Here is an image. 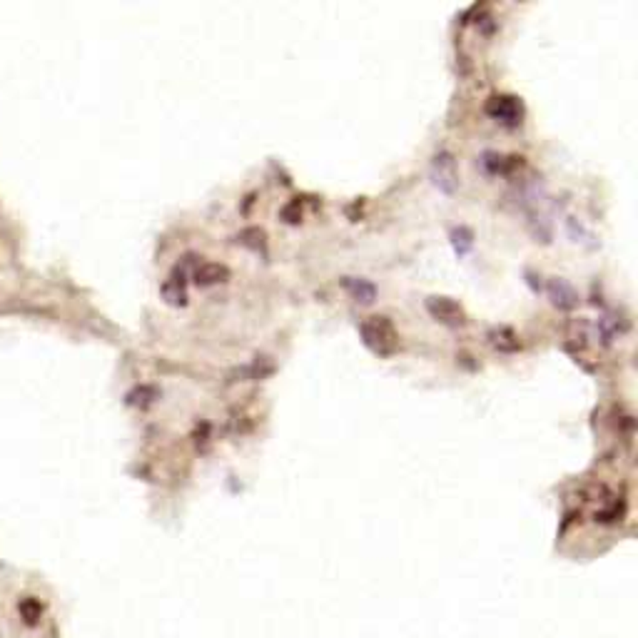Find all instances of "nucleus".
I'll return each mask as SVG.
<instances>
[{"mask_svg":"<svg viewBox=\"0 0 638 638\" xmlns=\"http://www.w3.org/2000/svg\"><path fill=\"white\" fill-rule=\"evenodd\" d=\"M342 285H344V290H347L357 302H362V305H372V302H374L377 287L372 285V282L362 280V277H344Z\"/></svg>","mask_w":638,"mask_h":638,"instance_id":"nucleus-8","label":"nucleus"},{"mask_svg":"<svg viewBox=\"0 0 638 638\" xmlns=\"http://www.w3.org/2000/svg\"><path fill=\"white\" fill-rule=\"evenodd\" d=\"M432 177L434 185L439 187L447 195H454L456 187H459V175H456V165H454V158L449 153H439L432 163Z\"/></svg>","mask_w":638,"mask_h":638,"instance_id":"nucleus-3","label":"nucleus"},{"mask_svg":"<svg viewBox=\"0 0 638 638\" xmlns=\"http://www.w3.org/2000/svg\"><path fill=\"white\" fill-rule=\"evenodd\" d=\"M486 112H489L494 120H499L501 125L514 127L521 122L524 107H521V100L514 95H494V98H489V102H486Z\"/></svg>","mask_w":638,"mask_h":638,"instance_id":"nucleus-2","label":"nucleus"},{"mask_svg":"<svg viewBox=\"0 0 638 638\" xmlns=\"http://www.w3.org/2000/svg\"><path fill=\"white\" fill-rule=\"evenodd\" d=\"M451 242H454L456 254L464 257V254L471 249V244H474V235H471V230H466V227H454L451 230Z\"/></svg>","mask_w":638,"mask_h":638,"instance_id":"nucleus-12","label":"nucleus"},{"mask_svg":"<svg viewBox=\"0 0 638 638\" xmlns=\"http://www.w3.org/2000/svg\"><path fill=\"white\" fill-rule=\"evenodd\" d=\"M230 277V269L220 262H202L200 267H195L192 272V280H195L197 287H212V285H220Z\"/></svg>","mask_w":638,"mask_h":638,"instance_id":"nucleus-6","label":"nucleus"},{"mask_svg":"<svg viewBox=\"0 0 638 638\" xmlns=\"http://www.w3.org/2000/svg\"><path fill=\"white\" fill-rule=\"evenodd\" d=\"M18 613H20L25 626H37V621H40V616H42V603L37 601L35 596H25V598H20V603H18Z\"/></svg>","mask_w":638,"mask_h":638,"instance_id":"nucleus-10","label":"nucleus"},{"mask_svg":"<svg viewBox=\"0 0 638 638\" xmlns=\"http://www.w3.org/2000/svg\"><path fill=\"white\" fill-rule=\"evenodd\" d=\"M427 309L437 322L449 324V327H461L464 324V309L451 297H429Z\"/></svg>","mask_w":638,"mask_h":638,"instance_id":"nucleus-4","label":"nucleus"},{"mask_svg":"<svg viewBox=\"0 0 638 638\" xmlns=\"http://www.w3.org/2000/svg\"><path fill=\"white\" fill-rule=\"evenodd\" d=\"M549 297L554 302V307H559V309H574L579 305V295L574 292V287L569 282L559 280V277H554L549 282Z\"/></svg>","mask_w":638,"mask_h":638,"instance_id":"nucleus-7","label":"nucleus"},{"mask_svg":"<svg viewBox=\"0 0 638 638\" xmlns=\"http://www.w3.org/2000/svg\"><path fill=\"white\" fill-rule=\"evenodd\" d=\"M489 337H491V344H494L499 352H516V349H519L516 334H514L512 329H507V327L499 329V332H491Z\"/></svg>","mask_w":638,"mask_h":638,"instance_id":"nucleus-11","label":"nucleus"},{"mask_svg":"<svg viewBox=\"0 0 638 638\" xmlns=\"http://www.w3.org/2000/svg\"><path fill=\"white\" fill-rule=\"evenodd\" d=\"M359 332H362L364 344L374 354H379V357H389V354L396 352L399 337H396L394 324L386 317H370V319H364L359 324Z\"/></svg>","mask_w":638,"mask_h":638,"instance_id":"nucleus-1","label":"nucleus"},{"mask_svg":"<svg viewBox=\"0 0 638 638\" xmlns=\"http://www.w3.org/2000/svg\"><path fill=\"white\" fill-rule=\"evenodd\" d=\"M163 300L170 307L187 305V285H185V269L182 267H175L172 275L163 282Z\"/></svg>","mask_w":638,"mask_h":638,"instance_id":"nucleus-5","label":"nucleus"},{"mask_svg":"<svg viewBox=\"0 0 638 638\" xmlns=\"http://www.w3.org/2000/svg\"><path fill=\"white\" fill-rule=\"evenodd\" d=\"M237 242L242 244V247L252 249V252H267V237H264V232L259 230V227H247V230H242V232L237 235Z\"/></svg>","mask_w":638,"mask_h":638,"instance_id":"nucleus-9","label":"nucleus"},{"mask_svg":"<svg viewBox=\"0 0 638 638\" xmlns=\"http://www.w3.org/2000/svg\"><path fill=\"white\" fill-rule=\"evenodd\" d=\"M282 217H285L287 222H300V217H302L300 202H292V205H287L285 210H282Z\"/></svg>","mask_w":638,"mask_h":638,"instance_id":"nucleus-13","label":"nucleus"}]
</instances>
